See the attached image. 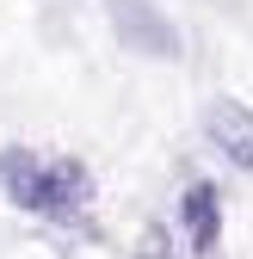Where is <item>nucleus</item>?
Returning <instances> with one entry per match:
<instances>
[{"mask_svg": "<svg viewBox=\"0 0 253 259\" xmlns=\"http://www.w3.org/2000/svg\"><path fill=\"white\" fill-rule=\"evenodd\" d=\"M0 179H7L13 204L44 210V216H74V210H87V198H93L87 167H80V160H68V154L7 148V154H0Z\"/></svg>", "mask_w": 253, "mask_h": 259, "instance_id": "nucleus-1", "label": "nucleus"}, {"mask_svg": "<svg viewBox=\"0 0 253 259\" xmlns=\"http://www.w3.org/2000/svg\"><path fill=\"white\" fill-rule=\"evenodd\" d=\"M210 136H216V148H223L235 167H247L253 173V111H241V105H210Z\"/></svg>", "mask_w": 253, "mask_h": 259, "instance_id": "nucleus-2", "label": "nucleus"}, {"mask_svg": "<svg viewBox=\"0 0 253 259\" xmlns=\"http://www.w3.org/2000/svg\"><path fill=\"white\" fill-rule=\"evenodd\" d=\"M216 229H223L216 191L210 185H192V191H185V235H192V253H210L216 247Z\"/></svg>", "mask_w": 253, "mask_h": 259, "instance_id": "nucleus-3", "label": "nucleus"}, {"mask_svg": "<svg viewBox=\"0 0 253 259\" xmlns=\"http://www.w3.org/2000/svg\"><path fill=\"white\" fill-rule=\"evenodd\" d=\"M161 253H167V247H161V229H148V235H142V253H136V259H161Z\"/></svg>", "mask_w": 253, "mask_h": 259, "instance_id": "nucleus-4", "label": "nucleus"}]
</instances>
